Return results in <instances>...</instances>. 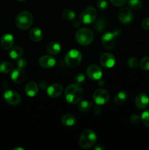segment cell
I'll use <instances>...</instances> for the list:
<instances>
[{"instance_id":"obj_1","label":"cell","mask_w":149,"mask_h":150,"mask_svg":"<svg viewBox=\"0 0 149 150\" xmlns=\"http://www.w3.org/2000/svg\"><path fill=\"white\" fill-rule=\"evenodd\" d=\"M84 92L80 85L77 83L70 84L65 89V98L68 103L75 104L80 102L83 98Z\"/></svg>"},{"instance_id":"obj_2","label":"cell","mask_w":149,"mask_h":150,"mask_svg":"<svg viewBox=\"0 0 149 150\" xmlns=\"http://www.w3.org/2000/svg\"><path fill=\"white\" fill-rule=\"evenodd\" d=\"M34 18L32 13L28 11L20 12L15 18V25L18 29L26 30L29 29L33 23Z\"/></svg>"},{"instance_id":"obj_3","label":"cell","mask_w":149,"mask_h":150,"mask_svg":"<svg viewBox=\"0 0 149 150\" xmlns=\"http://www.w3.org/2000/svg\"><path fill=\"white\" fill-rule=\"evenodd\" d=\"M96 141V136L91 130H85L83 131L79 139V145L83 149L91 147Z\"/></svg>"},{"instance_id":"obj_4","label":"cell","mask_w":149,"mask_h":150,"mask_svg":"<svg viewBox=\"0 0 149 150\" xmlns=\"http://www.w3.org/2000/svg\"><path fill=\"white\" fill-rule=\"evenodd\" d=\"M93 33L88 28L80 29L76 32L75 38L77 42L82 45H88L93 40Z\"/></svg>"},{"instance_id":"obj_5","label":"cell","mask_w":149,"mask_h":150,"mask_svg":"<svg viewBox=\"0 0 149 150\" xmlns=\"http://www.w3.org/2000/svg\"><path fill=\"white\" fill-rule=\"evenodd\" d=\"M82 54L78 50L72 49L67 52L65 57V62L70 67H76L80 64Z\"/></svg>"},{"instance_id":"obj_6","label":"cell","mask_w":149,"mask_h":150,"mask_svg":"<svg viewBox=\"0 0 149 150\" xmlns=\"http://www.w3.org/2000/svg\"><path fill=\"white\" fill-rule=\"evenodd\" d=\"M96 10L93 7H88L83 10L80 16V21L84 24H90L96 18Z\"/></svg>"},{"instance_id":"obj_7","label":"cell","mask_w":149,"mask_h":150,"mask_svg":"<svg viewBox=\"0 0 149 150\" xmlns=\"http://www.w3.org/2000/svg\"><path fill=\"white\" fill-rule=\"evenodd\" d=\"M120 32L115 31L113 32H106L102 35V42L103 46L107 49H112L115 47L116 42V37Z\"/></svg>"},{"instance_id":"obj_8","label":"cell","mask_w":149,"mask_h":150,"mask_svg":"<svg viewBox=\"0 0 149 150\" xmlns=\"http://www.w3.org/2000/svg\"><path fill=\"white\" fill-rule=\"evenodd\" d=\"M110 95L107 90L104 89H96L93 94V100L97 105H105L108 102Z\"/></svg>"},{"instance_id":"obj_9","label":"cell","mask_w":149,"mask_h":150,"mask_svg":"<svg viewBox=\"0 0 149 150\" xmlns=\"http://www.w3.org/2000/svg\"><path fill=\"white\" fill-rule=\"evenodd\" d=\"M4 98L6 102L11 105H17L20 103V96L18 92L13 90H7L4 93Z\"/></svg>"},{"instance_id":"obj_10","label":"cell","mask_w":149,"mask_h":150,"mask_svg":"<svg viewBox=\"0 0 149 150\" xmlns=\"http://www.w3.org/2000/svg\"><path fill=\"white\" fill-rule=\"evenodd\" d=\"M86 74L88 77L93 81H98L101 79L102 76V71L99 67L95 64L89 66L86 70Z\"/></svg>"},{"instance_id":"obj_11","label":"cell","mask_w":149,"mask_h":150,"mask_svg":"<svg viewBox=\"0 0 149 150\" xmlns=\"http://www.w3.org/2000/svg\"><path fill=\"white\" fill-rule=\"evenodd\" d=\"M100 64L105 68H111L115 64V59L112 54L105 53L100 57Z\"/></svg>"},{"instance_id":"obj_12","label":"cell","mask_w":149,"mask_h":150,"mask_svg":"<svg viewBox=\"0 0 149 150\" xmlns=\"http://www.w3.org/2000/svg\"><path fill=\"white\" fill-rule=\"evenodd\" d=\"M118 19L120 22L124 24H127V23H131L133 19V16L131 11L127 7H124L118 12Z\"/></svg>"},{"instance_id":"obj_13","label":"cell","mask_w":149,"mask_h":150,"mask_svg":"<svg viewBox=\"0 0 149 150\" xmlns=\"http://www.w3.org/2000/svg\"><path fill=\"white\" fill-rule=\"evenodd\" d=\"M149 104V98L146 94L140 93L135 98V105L139 109H145Z\"/></svg>"},{"instance_id":"obj_14","label":"cell","mask_w":149,"mask_h":150,"mask_svg":"<svg viewBox=\"0 0 149 150\" xmlns=\"http://www.w3.org/2000/svg\"><path fill=\"white\" fill-rule=\"evenodd\" d=\"M63 92V87L59 83H54L50 86L47 89L48 96L51 98H56L59 97Z\"/></svg>"},{"instance_id":"obj_15","label":"cell","mask_w":149,"mask_h":150,"mask_svg":"<svg viewBox=\"0 0 149 150\" xmlns=\"http://www.w3.org/2000/svg\"><path fill=\"white\" fill-rule=\"evenodd\" d=\"M11 79L15 83H20L23 82L26 79V73L23 71V69L19 67L14 69L11 73Z\"/></svg>"},{"instance_id":"obj_16","label":"cell","mask_w":149,"mask_h":150,"mask_svg":"<svg viewBox=\"0 0 149 150\" xmlns=\"http://www.w3.org/2000/svg\"><path fill=\"white\" fill-rule=\"evenodd\" d=\"M39 64L42 68H51L56 64V59L51 56H42L39 58Z\"/></svg>"},{"instance_id":"obj_17","label":"cell","mask_w":149,"mask_h":150,"mask_svg":"<svg viewBox=\"0 0 149 150\" xmlns=\"http://www.w3.org/2000/svg\"><path fill=\"white\" fill-rule=\"evenodd\" d=\"M14 43V38L13 36L10 34H5L3 35L0 40V44L3 49L9 50L13 47Z\"/></svg>"},{"instance_id":"obj_18","label":"cell","mask_w":149,"mask_h":150,"mask_svg":"<svg viewBox=\"0 0 149 150\" xmlns=\"http://www.w3.org/2000/svg\"><path fill=\"white\" fill-rule=\"evenodd\" d=\"M26 94L29 97H34L38 93V86L35 82L29 81L25 87Z\"/></svg>"},{"instance_id":"obj_19","label":"cell","mask_w":149,"mask_h":150,"mask_svg":"<svg viewBox=\"0 0 149 150\" xmlns=\"http://www.w3.org/2000/svg\"><path fill=\"white\" fill-rule=\"evenodd\" d=\"M128 98V94L125 91H121L117 93L114 98V103L117 105H121L126 103Z\"/></svg>"},{"instance_id":"obj_20","label":"cell","mask_w":149,"mask_h":150,"mask_svg":"<svg viewBox=\"0 0 149 150\" xmlns=\"http://www.w3.org/2000/svg\"><path fill=\"white\" fill-rule=\"evenodd\" d=\"M76 118L72 114H65L61 117V123L66 127H72L76 124Z\"/></svg>"},{"instance_id":"obj_21","label":"cell","mask_w":149,"mask_h":150,"mask_svg":"<svg viewBox=\"0 0 149 150\" xmlns=\"http://www.w3.org/2000/svg\"><path fill=\"white\" fill-rule=\"evenodd\" d=\"M29 37L34 42H39L42 39V32L38 28H33L29 32Z\"/></svg>"},{"instance_id":"obj_22","label":"cell","mask_w":149,"mask_h":150,"mask_svg":"<svg viewBox=\"0 0 149 150\" xmlns=\"http://www.w3.org/2000/svg\"><path fill=\"white\" fill-rule=\"evenodd\" d=\"M47 52L51 55H56L61 51V45L57 42H50L47 45Z\"/></svg>"},{"instance_id":"obj_23","label":"cell","mask_w":149,"mask_h":150,"mask_svg":"<svg viewBox=\"0 0 149 150\" xmlns=\"http://www.w3.org/2000/svg\"><path fill=\"white\" fill-rule=\"evenodd\" d=\"M10 57L13 59H19L23 56V51L22 48L19 46H15L10 50Z\"/></svg>"},{"instance_id":"obj_24","label":"cell","mask_w":149,"mask_h":150,"mask_svg":"<svg viewBox=\"0 0 149 150\" xmlns=\"http://www.w3.org/2000/svg\"><path fill=\"white\" fill-rule=\"evenodd\" d=\"M13 64L9 62H2L0 63V73L4 74L9 73L13 70Z\"/></svg>"},{"instance_id":"obj_25","label":"cell","mask_w":149,"mask_h":150,"mask_svg":"<svg viewBox=\"0 0 149 150\" xmlns=\"http://www.w3.org/2000/svg\"><path fill=\"white\" fill-rule=\"evenodd\" d=\"M91 106H92L91 103L87 100H84L80 102V103L78 105V108H79V111H80V112L86 113L90 111V109L91 108Z\"/></svg>"},{"instance_id":"obj_26","label":"cell","mask_w":149,"mask_h":150,"mask_svg":"<svg viewBox=\"0 0 149 150\" xmlns=\"http://www.w3.org/2000/svg\"><path fill=\"white\" fill-rule=\"evenodd\" d=\"M76 14L71 9H66L63 11L62 17L67 21H72L75 18Z\"/></svg>"},{"instance_id":"obj_27","label":"cell","mask_w":149,"mask_h":150,"mask_svg":"<svg viewBox=\"0 0 149 150\" xmlns=\"http://www.w3.org/2000/svg\"><path fill=\"white\" fill-rule=\"evenodd\" d=\"M129 5L133 10H140L142 7V2L140 0H129Z\"/></svg>"},{"instance_id":"obj_28","label":"cell","mask_w":149,"mask_h":150,"mask_svg":"<svg viewBox=\"0 0 149 150\" xmlns=\"http://www.w3.org/2000/svg\"><path fill=\"white\" fill-rule=\"evenodd\" d=\"M140 66L143 70H149V57H145L141 59Z\"/></svg>"},{"instance_id":"obj_29","label":"cell","mask_w":149,"mask_h":150,"mask_svg":"<svg viewBox=\"0 0 149 150\" xmlns=\"http://www.w3.org/2000/svg\"><path fill=\"white\" fill-rule=\"evenodd\" d=\"M106 26V21L104 19H99L95 24V29L99 32H102Z\"/></svg>"},{"instance_id":"obj_30","label":"cell","mask_w":149,"mask_h":150,"mask_svg":"<svg viewBox=\"0 0 149 150\" xmlns=\"http://www.w3.org/2000/svg\"><path fill=\"white\" fill-rule=\"evenodd\" d=\"M127 64L129 67L133 69L137 68L139 66V62L135 57H130L128 60H127Z\"/></svg>"},{"instance_id":"obj_31","label":"cell","mask_w":149,"mask_h":150,"mask_svg":"<svg viewBox=\"0 0 149 150\" xmlns=\"http://www.w3.org/2000/svg\"><path fill=\"white\" fill-rule=\"evenodd\" d=\"M141 120L143 124L147 127H149V110L143 111L141 115Z\"/></svg>"},{"instance_id":"obj_32","label":"cell","mask_w":149,"mask_h":150,"mask_svg":"<svg viewBox=\"0 0 149 150\" xmlns=\"http://www.w3.org/2000/svg\"><path fill=\"white\" fill-rule=\"evenodd\" d=\"M85 79H86V77H85V76L83 73H78L74 77V81H75V83L80 85L84 83L85 81H86Z\"/></svg>"},{"instance_id":"obj_33","label":"cell","mask_w":149,"mask_h":150,"mask_svg":"<svg viewBox=\"0 0 149 150\" xmlns=\"http://www.w3.org/2000/svg\"><path fill=\"white\" fill-rule=\"evenodd\" d=\"M97 7L101 10H106L108 7V1L106 0H99L97 2Z\"/></svg>"},{"instance_id":"obj_34","label":"cell","mask_w":149,"mask_h":150,"mask_svg":"<svg viewBox=\"0 0 149 150\" xmlns=\"http://www.w3.org/2000/svg\"><path fill=\"white\" fill-rule=\"evenodd\" d=\"M140 119H141V117H139L137 114H134V115H132L131 117H130L129 121H130V122L131 123V124L137 125V124H138L139 122H140Z\"/></svg>"},{"instance_id":"obj_35","label":"cell","mask_w":149,"mask_h":150,"mask_svg":"<svg viewBox=\"0 0 149 150\" xmlns=\"http://www.w3.org/2000/svg\"><path fill=\"white\" fill-rule=\"evenodd\" d=\"M141 26L145 30H149V18H146L142 21Z\"/></svg>"},{"instance_id":"obj_36","label":"cell","mask_w":149,"mask_h":150,"mask_svg":"<svg viewBox=\"0 0 149 150\" xmlns=\"http://www.w3.org/2000/svg\"><path fill=\"white\" fill-rule=\"evenodd\" d=\"M110 2L113 5L117 6V7H121V6L125 4V3L127 2V0H110Z\"/></svg>"},{"instance_id":"obj_37","label":"cell","mask_w":149,"mask_h":150,"mask_svg":"<svg viewBox=\"0 0 149 150\" xmlns=\"http://www.w3.org/2000/svg\"><path fill=\"white\" fill-rule=\"evenodd\" d=\"M26 64H27V63H26V59H24L23 58H20V59L18 61L17 65L18 67H19V68L23 69L26 67Z\"/></svg>"},{"instance_id":"obj_38","label":"cell","mask_w":149,"mask_h":150,"mask_svg":"<svg viewBox=\"0 0 149 150\" xmlns=\"http://www.w3.org/2000/svg\"><path fill=\"white\" fill-rule=\"evenodd\" d=\"M39 87L41 88L42 89H46L47 87V83L44 81H42L39 82Z\"/></svg>"},{"instance_id":"obj_39","label":"cell","mask_w":149,"mask_h":150,"mask_svg":"<svg viewBox=\"0 0 149 150\" xmlns=\"http://www.w3.org/2000/svg\"><path fill=\"white\" fill-rule=\"evenodd\" d=\"M94 149L96 150H103L104 149H105V147H104V146L102 144H97L96 146H95Z\"/></svg>"},{"instance_id":"obj_40","label":"cell","mask_w":149,"mask_h":150,"mask_svg":"<svg viewBox=\"0 0 149 150\" xmlns=\"http://www.w3.org/2000/svg\"><path fill=\"white\" fill-rule=\"evenodd\" d=\"M79 24H80V23H79V22L77 21H74V23H73V25H74V27H75V28L78 27Z\"/></svg>"},{"instance_id":"obj_41","label":"cell","mask_w":149,"mask_h":150,"mask_svg":"<svg viewBox=\"0 0 149 150\" xmlns=\"http://www.w3.org/2000/svg\"><path fill=\"white\" fill-rule=\"evenodd\" d=\"M98 83H99V86H102V85H103L104 83H105V82H104L102 80H101V79H99V80H98Z\"/></svg>"},{"instance_id":"obj_42","label":"cell","mask_w":149,"mask_h":150,"mask_svg":"<svg viewBox=\"0 0 149 150\" xmlns=\"http://www.w3.org/2000/svg\"><path fill=\"white\" fill-rule=\"evenodd\" d=\"M18 149H20V150H23V148H20V147H17V148H15V149H13V150H18Z\"/></svg>"},{"instance_id":"obj_43","label":"cell","mask_w":149,"mask_h":150,"mask_svg":"<svg viewBox=\"0 0 149 150\" xmlns=\"http://www.w3.org/2000/svg\"><path fill=\"white\" fill-rule=\"evenodd\" d=\"M17 1H25V0H17Z\"/></svg>"},{"instance_id":"obj_44","label":"cell","mask_w":149,"mask_h":150,"mask_svg":"<svg viewBox=\"0 0 149 150\" xmlns=\"http://www.w3.org/2000/svg\"><path fill=\"white\" fill-rule=\"evenodd\" d=\"M148 79H149V77H148Z\"/></svg>"}]
</instances>
